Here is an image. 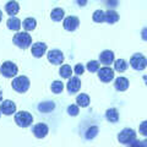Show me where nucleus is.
Segmentation results:
<instances>
[{
  "instance_id": "obj_4",
  "label": "nucleus",
  "mask_w": 147,
  "mask_h": 147,
  "mask_svg": "<svg viewBox=\"0 0 147 147\" xmlns=\"http://www.w3.org/2000/svg\"><path fill=\"white\" fill-rule=\"evenodd\" d=\"M0 72H1V75L4 77H6V79H11V77H15L18 72V67L15 63L12 61H5L3 63L1 67H0Z\"/></svg>"
},
{
  "instance_id": "obj_30",
  "label": "nucleus",
  "mask_w": 147,
  "mask_h": 147,
  "mask_svg": "<svg viewBox=\"0 0 147 147\" xmlns=\"http://www.w3.org/2000/svg\"><path fill=\"white\" fill-rule=\"evenodd\" d=\"M97 132H98V127L97 126H91L88 130H87L86 139H93V137L97 135Z\"/></svg>"
},
{
  "instance_id": "obj_9",
  "label": "nucleus",
  "mask_w": 147,
  "mask_h": 147,
  "mask_svg": "<svg viewBox=\"0 0 147 147\" xmlns=\"http://www.w3.org/2000/svg\"><path fill=\"white\" fill-rule=\"evenodd\" d=\"M63 26L66 31L74 32V31H76L77 27L80 26V20H79V17H76V16H67V17L64 18Z\"/></svg>"
},
{
  "instance_id": "obj_5",
  "label": "nucleus",
  "mask_w": 147,
  "mask_h": 147,
  "mask_svg": "<svg viewBox=\"0 0 147 147\" xmlns=\"http://www.w3.org/2000/svg\"><path fill=\"white\" fill-rule=\"evenodd\" d=\"M118 140L120 144L123 145H129L130 142H132L134 140H136V132L134 129H129V127H125L119 132L118 135Z\"/></svg>"
},
{
  "instance_id": "obj_11",
  "label": "nucleus",
  "mask_w": 147,
  "mask_h": 147,
  "mask_svg": "<svg viewBox=\"0 0 147 147\" xmlns=\"http://www.w3.org/2000/svg\"><path fill=\"white\" fill-rule=\"evenodd\" d=\"M32 132H33V135L37 137V139H43V137H45L48 135L49 127H48L47 124L38 123V124H36V125L33 126V129H32Z\"/></svg>"
},
{
  "instance_id": "obj_15",
  "label": "nucleus",
  "mask_w": 147,
  "mask_h": 147,
  "mask_svg": "<svg viewBox=\"0 0 147 147\" xmlns=\"http://www.w3.org/2000/svg\"><path fill=\"white\" fill-rule=\"evenodd\" d=\"M129 85H130V82H129V80L126 79V77H118V79H115V81H114V87H115L117 91H126L129 88Z\"/></svg>"
},
{
  "instance_id": "obj_22",
  "label": "nucleus",
  "mask_w": 147,
  "mask_h": 147,
  "mask_svg": "<svg viewBox=\"0 0 147 147\" xmlns=\"http://www.w3.org/2000/svg\"><path fill=\"white\" fill-rule=\"evenodd\" d=\"M105 118H107V120L109 123H117L119 120V113L115 108H110L108 109L107 112H105Z\"/></svg>"
},
{
  "instance_id": "obj_27",
  "label": "nucleus",
  "mask_w": 147,
  "mask_h": 147,
  "mask_svg": "<svg viewBox=\"0 0 147 147\" xmlns=\"http://www.w3.org/2000/svg\"><path fill=\"white\" fill-rule=\"evenodd\" d=\"M92 20L97 24H102L104 22V11L103 10H96L92 15Z\"/></svg>"
},
{
  "instance_id": "obj_19",
  "label": "nucleus",
  "mask_w": 147,
  "mask_h": 147,
  "mask_svg": "<svg viewBox=\"0 0 147 147\" xmlns=\"http://www.w3.org/2000/svg\"><path fill=\"white\" fill-rule=\"evenodd\" d=\"M55 108V104L52 100H47V102H42L37 105V109L39 110L40 113H49Z\"/></svg>"
},
{
  "instance_id": "obj_28",
  "label": "nucleus",
  "mask_w": 147,
  "mask_h": 147,
  "mask_svg": "<svg viewBox=\"0 0 147 147\" xmlns=\"http://www.w3.org/2000/svg\"><path fill=\"white\" fill-rule=\"evenodd\" d=\"M86 67L90 72H97L99 70V63L97 60H91V61L87 63Z\"/></svg>"
},
{
  "instance_id": "obj_8",
  "label": "nucleus",
  "mask_w": 147,
  "mask_h": 147,
  "mask_svg": "<svg viewBox=\"0 0 147 147\" xmlns=\"http://www.w3.org/2000/svg\"><path fill=\"white\" fill-rule=\"evenodd\" d=\"M98 72V77L99 80L104 82V84H108L114 79V70L110 66H104V67H100Z\"/></svg>"
},
{
  "instance_id": "obj_3",
  "label": "nucleus",
  "mask_w": 147,
  "mask_h": 147,
  "mask_svg": "<svg viewBox=\"0 0 147 147\" xmlns=\"http://www.w3.org/2000/svg\"><path fill=\"white\" fill-rule=\"evenodd\" d=\"M15 123L17 124L20 127H28L32 123H33V117L32 114L28 113V112H18V113H15Z\"/></svg>"
},
{
  "instance_id": "obj_18",
  "label": "nucleus",
  "mask_w": 147,
  "mask_h": 147,
  "mask_svg": "<svg viewBox=\"0 0 147 147\" xmlns=\"http://www.w3.org/2000/svg\"><path fill=\"white\" fill-rule=\"evenodd\" d=\"M21 26L24 27L25 32H31V31H33L36 28L37 21H36V18H33V17H27V18H25V20L22 21Z\"/></svg>"
},
{
  "instance_id": "obj_35",
  "label": "nucleus",
  "mask_w": 147,
  "mask_h": 147,
  "mask_svg": "<svg viewBox=\"0 0 147 147\" xmlns=\"http://www.w3.org/2000/svg\"><path fill=\"white\" fill-rule=\"evenodd\" d=\"M87 1H77V4H86ZM82 6H84V5H82Z\"/></svg>"
},
{
  "instance_id": "obj_12",
  "label": "nucleus",
  "mask_w": 147,
  "mask_h": 147,
  "mask_svg": "<svg viewBox=\"0 0 147 147\" xmlns=\"http://www.w3.org/2000/svg\"><path fill=\"white\" fill-rule=\"evenodd\" d=\"M66 88H67V92L70 94H74V93H77L81 88V81L77 76H71L69 79V82L66 85Z\"/></svg>"
},
{
  "instance_id": "obj_16",
  "label": "nucleus",
  "mask_w": 147,
  "mask_h": 147,
  "mask_svg": "<svg viewBox=\"0 0 147 147\" xmlns=\"http://www.w3.org/2000/svg\"><path fill=\"white\" fill-rule=\"evenodd\" d=\"M5 11L7 15H10V17H15V15H17V12L20 11V5L17 1H7L5 5Z\"/></svg>"
},
{
  "instance_id": "obj_17",
  "label": "nucleus",
  "mask_w": 147,
  "mask_h": 147,
  "mask_svg": "<svg viewBox=\"0 0 147 147\" xmlns=\"http://www.w3.org/2000/svg\"><path fill=\"white\" fill-rule=\"evenodd\" d=\"M119 21V13L114 10H108L104 11V22H107L109 25H113Z\"/></svg>"
},
{
  "instance_id": "obj_31",
  "label": "nucleus",
  "mask_w": 147,
  "mask_h": 147,
  "mask_svg": "<svg viewBox=\"0 0 147 147\" xmlns=\"http://www.w3.org/2000/svg\"><path fill=\"white\" fill-rule=\"evenodd\" d=\"M129 147H146V140L140 141V140H134L129 144Z\"/></svg>"
},
{
  "instance_id": "obj_1",
  "label": "nucleus",
  "mask_w": 147,
  "mask_h": 147,
  "mask_svg": "<svg viewBox=\"0 0 147 147\" xmlns=\"http://www.w3.org/2000/svg\"><path fill=\"white\" fill-rule=\"evenodd\" d=\"M12 42L18 48L27 49L28 47H31V44H32V37H31V34L27 33V32H17V33L13 36Z\"/></svg>"
},
{
  "instance_id": "obj_24",
  "label": "nucleus",
  "mask_w": 147,
  "mask_h": 147,
  "mask_svg": "<svg viewBox=\"0 0 147 147\" xmlns=\"http://www.w3.org/2000/svg\"><path fill=\"white\" fill-rule=\"evenodd\" d=\"M127 69V63L124 59H118L114 61V70L118 72H124Z\"/></svg>"
},
{
  "instance_id": "obj_23",
  "label": "nucleus",
  "mask_w": 147,
  "mask_h": 147,
  "mask_svg": "<svg viewBox=\"0 0 147 147\" xmlns=\"http://www.w3.org/2000/svg\"><path fill=\"white\" fill-rule=\"evenodd\" d=\"M64 15H65V12H64L63 9L55 7V9L52 10V12H50V18H52L53 21H55V22H59V21H61L64 18Z\"/></svg>"
},
{
  "instance_id": "obj_21",
  "label": "nucleus",
  "mask_w": 147,
  "mask_h": 147,
  "mask_svg": "<svg viewBox=\"0 0 147 147\" xmlns=\"http://www.w3.org/2000/svg\"><path fill=\"white\" fill-rule=\"evenodd\" d=\"M76 103H77V107H87V105H90L91 103V98L90 96L87 93H80L79 96L76 97Z\"/></svg>"
},
{
  "instance_id": "obj_7",
  "label": "nucleus",
  "mask_w": 147,
  "mask_h": 147,
  "mask_svg": "<svg viewBox=\"0 0 147 147\" xmlns=\"http://www.w3.org/2000/svg\"><path fill=\"white\" fill-rule=\"evenodd\" d=\"M47 57H48V60L50 61V64H53V65H60L64 61V54L61 50H59V49L49 50Z\"/></svg>"
},
{
  "instance_id": "obj_33",
  "label": "nucleus",
  "mask_w": 147,
  "mask_h": 147,
  "mask_svg": "<svg viewBox=\"0 0 147 147\" xmlns=\"http://www.w3.org/2000/svg\"><path fill=\"white\" fill-rule=\"evenodd\" d=\"M140 132H141V134L144 135V136H146V134H147V132H146V121H142V123H141Z\"/></svg>"
},
{
  "instance_id": "obj_34",
  "label": "nucleus",
  "mask_w": 147,
  "mask_h": 147,
  "mask_svg": "<svg viewBox=\"0 0 147 147\" xmlns=\"http://www.w3.org/2000/svg\"><path fill=\"white\" fill-rule=\"evenodd\" d=\"M1 20H3V12L0 10V22H1Z\"/></svg>"
},
{
  "instance_id": "obj_32",
  "label": "nucleus",
  "mask_w": 147,
  "mask_h": 147,
  "mask_svg": "<svg viewBox=\"0 0 147 147\" xmlns=\"http://www.w3.org/2000/svg\"><path fill=\"white\" fill-rule=\"evenodd\" d=\"M74 71H75L77 77H79V76H81L82 74L85 72V66L82 65V64H76V66H75V69H74Z\"/></svg>"
},
{
  "instance_id": "obj_29",
  "label": "nucleus",
  "mask_w": 147,
  "mask_h": 147,
  "mask_svg": "<svg viewBox=\"0 0 147 147\" xmlns=\"http://www.w3.org/2000/svg\"><path fill=\"white\" fill-rule=\"evenodd\" d=\"M79 112H80V109L76 104H71V105L67 107V114L71 115V117H76L77 114H79Z\"/></svg>"
},
{
  "instance_id": "obj_14",
  "label": "nucleus",
  "mask_w": 147,
  "mask_h": 147,
  "mask_svg": "<svg viewBox=\"0 0 147 147\" xmlns=\"http://www.w3.org/2000/svg\"><path fill=\"white\" fill-rule=\"evenodd\" d=\"M100 64H103L105 66H109L110 64L114 63V53L112 50H103L99 54V61Z\"/></svg>"
},
{
  "instance_id": "obj_26",
  "label": "nucleus",
  "mask_w": 147,
  "mask_h": 147,
  "mask_svg": "<svg viewBox=\"0 0 147 147\" xmlns=\"http://www.w3.org/2000/svg\"><path fill=\"white\" fill-rule=\"evenodd\" d=\"M50 90H52V92L55 94L61 93L63 90H64V84L61 81H54L52 84V86H50Z\"/></svg>"
},
{
  "instance_id": "obj_6",
  "label": "nucleus",
  "mask_w": 147,
  "mask_h": 147,
  "mask_svg": "<svg viewBox=\"0 0 147 147\" xmlns=\"http://www.w3.org/2000/svg\"><path fill=\"white\" fill-rule=\"evenodd\" d=\"M146 64H147L146 58L140 53H136L130 58V66L134 69V70H137V71L145 70Z\"/></svg>"
},
{
  "instance_id": "obj_20",
  "label": "nucleus",
  "mask_w": 147,
  "mask_h": 147,
  "mask_svg": "<svg viewBox=\"0 0 147 147\" xmlns=\"http://www.w3.org/2000/svg\"><path fill=\"white\" fill-rule=\"evenodd\" d=\"M6 26H7V28L11 31H18L21 28V21H20V18H17V17H9Z\"/></svg>"
},
{
  "instance_id": "obj_13",
  "label": "nucleus",
  "mask_w": 147,
  "mask_h": 147,
  "mask_svg": "<svg viewBox=\"0 0 147 147\" xmlns=\"http://www.w3.org/2000/svg\"><path fill=\"white\" fill-rule=\"evenodd\" d=\"M31 52L34 58H42L45 54V52H47V44L43 42H37L34 44H32Z\"/></svg>"
},
{
  "instance_id": "obj_2",
  "label": "nucleus",
  "mask_w": 147,
  "mask_h": 147,
  "mask_svg": "<svg viewBox=\"0 0 147 147\" xmlns=\"http://www.w3.org/2000/svg\"><path fill=\"white\" fill-rule=\"evenodd\" d=\"M11 86L16 92H18V93H25V92H27L30 88V79L27 76H24V75L16 76L15 79L12 80Z\"/></svg>"
},
{
  "instance_id": "obj_25",
  "label": "nucleus",
  "mask_w": 147,
  "mask_h": 147,
  "mask_svg": "<svg viewBox=\"0 0 147 147\" xmlns=\"http://www.w3.org/2000/svg\"><path fill=\"white\" fill-rule=\"evenodd\" d=\"M59 74H60V76L63 79H70L72 76V69L70 65H63V66H60Z\"/></svg>"
},
{
  "instance_id": "obj_10",
  "label": "nucleus",
  "mask_w": 147,
  "mask_h": 147,
  "mask_svg": "<svg viewBox=\"0 0 147 147\" xmlns=\"http://www.w3.org/2000/svg\"><path fill=\"white\" fill-rule=\"evenodd\" d=\"M16 113V104L12 102V100H3L0 103V114H4V115H11V114Z\"/></svg>"
}]
</instances>
